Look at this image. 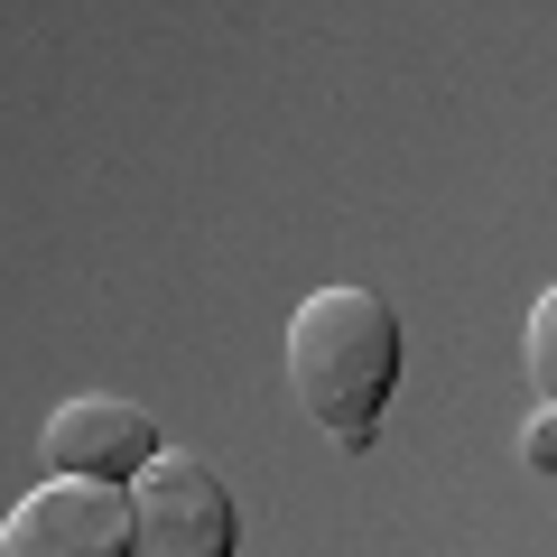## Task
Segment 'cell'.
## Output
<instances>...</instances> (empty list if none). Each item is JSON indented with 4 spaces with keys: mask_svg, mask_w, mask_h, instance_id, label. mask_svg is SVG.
I'll list each match as a JSON object with an SVG mask.
<instances>
[{
    "mask_svg": "<svg viewBox=\"0 0 557 557\" xmlns=\"http://www.w3.org/2000/svg\"><path fill=\"white\" fill-rule=\"evenodd\" d=\"M288 391H298V409L325 428V446L362 456V446L381 437L391 391H399V317H391V298H372L354 278L298 298V317H288Z\"/></svg>",
    "mask_w": 557,
    "mask_h": 557,
    "instance_id": "cell-1",
    "label": "cell"
},
{
    "mask_svg": "<svg viewBox=\"0 0 557 557\" xmlns=\"http://www.w3.org/2000/svg\"><path fill=\"white\" fill-rule=\"evenodd\" d=\"M233 539H242L233 483L205 456L159 446L131 474V557H233Z\"/></svg>",
    "mask_w": 557,
    "mask_h": 557,
    "instance_id": "cell-2",
    "label": "cell"
},
{
    "mask_svg": "<svg viewBox=\"0 0 557 557\" xmlns=\"http://www.w3.org/2000/svg\"><path fill=\"white\" fill-rule=\"evenodd\" d=\"M0 557H131V493L94 474H47L10 502Z\"/></svg>",
    "mask_w": 557,
    "mask_h": 557,
    "instance_id": "cell-3",
    "label": "cell"
},
{
    "mask_svg": "<svg viewBox=\"0 0 557 557\" xmlns=\"http://www.w3.org/2000/svg\"><path fill=\"white\" fill-rule=\"evenodd\" d=\"M38 456H47V474L131 483L139 465L159 456V428H149V409H139V399L84 391V399H57V418L38 428Z\"/></svg>",
    "mask_w": 557,
    "mask_h": 557,
    "instance_id": "cell-4",
    "label": "cell"
},
{
    "mask_svg": "<svg viewBox=\"0 0 557 557\" xmlns=\"http://www.w3.org/2000/svg\"><path fill=\"white\" fill-rule=\"evenodd\" d=\"M520 354H530V391H539V409H557V278L539 288L530 325H520Z\"/></svg>",
    "mask_w": 557,
    "mask_h": 557,
    "instance_id": "cell-5",
    "label": "cell"
},
{
    "mask_svg": "<svg viewBox=\"0 0 557 557\" xmlns=\"http://www.w3.org/2000/svg\"><path fill=\"white\" fill-rule=\"evenodd\" d=\"M520 456H530V474H557V409H539V418H530Z\"/></svg>",
    "mask_w": 557,
    "mask_h": 557,
    "instance_id": "cell-6",
    "label": "cell"
}]
</instances>
